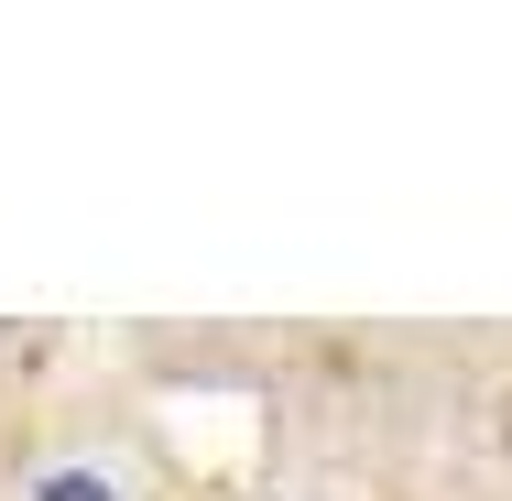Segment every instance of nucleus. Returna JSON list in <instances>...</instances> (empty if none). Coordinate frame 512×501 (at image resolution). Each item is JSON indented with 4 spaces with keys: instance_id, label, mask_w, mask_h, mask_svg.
I'll use <instances>...</instances> for the list:
<instances>
[{
    "instance_id": "obj_1",
    "label": "nucleus",
    "mask_w": 512,
    "mask_h": 501,
    "mask_svg": "<svg viewBox=\"0 0 512 501\" xmlns=\"http://www.w3.org/2000/svg\"><path fill=\"white\" fill-rule=\"evenodd\" d=\"M33 501H120V480H109V469H55Z\"/></svg>"
}]
</instances>
